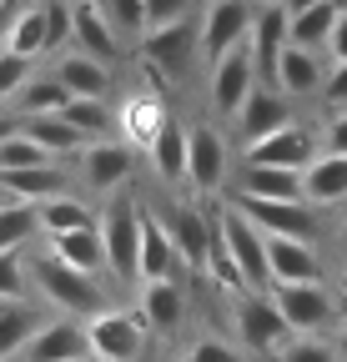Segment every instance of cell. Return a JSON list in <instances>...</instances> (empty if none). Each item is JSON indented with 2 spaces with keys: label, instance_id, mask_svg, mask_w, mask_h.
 <instances>
[{
  "label": "cell",
  "instance_id": "obj_1",
  "mask_svg": "<svg viewBox=\"0 0 347 362\" xmlns=\"http://www.w3.org/2000/svg\"><path fill=\"white\" fill-rule=\"evenodd\" d=\"M35 287L46 292V302H56L66 317H96L111 307L106 287H101V272H81L71 262H61L56 252L35 257Z\"/></svg>",
  "mask_w": 347,
  "mask_h": 362
},
{
  "label": "cell",
  "instance_id": "obj_2",
  "mask_svg": "<svg viewBox=\"0 0 347 362\" xmlns=\"http://www.w3.org/2000/svg\"><path fill=\"white\" fill-rule=\"evenodd\" d=\"M141 221L146 211L131 197H116L101 211V242H106V267L116 282H136L141 277Z\"/></svg>",
  "mask_w": 347,
  "mask_h": 362
},
{
  "label": "cell",
  "instance_id": "obj_3",
  "mask_svg": "<svg viewBox=\"0 0 347 362\" xmlns=\"http://www.w3.org/2000/svg\"><path fill=\"white\" fill-rule=\"evenodd\" d=\"M232 322H237V337H242L252 352H267V357L292 337L287 317H282V307L272 302L267 287H247V292L237 297V307H232Z\"/></svg>",
  "mask_w": 347,
  "mask_h": 362
},
{
  "label": "cell",
  "instance_id": "obj_4",
  "mask_svg": "<svg viewBox=\"0 0 347 362\" xmlns=\"http://www.w3.org/2000/svg\"><path fill=\"white\" fill-rule=\"evenodd\" d=\"M267 292L282 307L292 332H327V327L342 322L337 317V292H327L322 282H272Z\"/></svg>",
  "mask_w": 347,
  "mask_h": 362
},
{
  "label": "cell",
  "instance_id": "obj_5",
  "mask_svg": "<svg viewBox=\"0 0 347 362\" xmlns=\"http://www.w3.org/2000/svg\"><path fill=\"white\" fill-rule=\"evenodd\" d=\"M257 86H262V76H257V61H252V40H242L227 56L211 61V111L237 121V111L247 106V96Z\"/></svg>",
  "mask_w": 347,
  "mask_h": 362
},
{
  "label": "cell",
  "instance_id": "obj_6",
  "mask_svg": "<svg viewBox=\"0 0 347 362\" xmlns=\"http://www.w3.org/2000/svg\"><path fill=\"white\" fill-rule=\"evenodd\" d=\"M196 51H201V30L192 16L182 21H166V25H151L146 40H141V61L161 76H187L196 66Z\"/></svg>",
  "mask_w": 347,
  "mask_h": 362
},
{
  "label": "cell",
  "instance_id": "obj_7",
  "mask_svg": "<svg viewBox=\"0 0 347 362\" xmlns=\"http://www.w3.org/2000/svg\"><path fill=\"white\" fill-rule=\"evenodd\" d=\"M222 221V237H227V252L237 257L247 287H272V267H267V232L257 226L242 206H222L216 211Z\"/></svg>",
  "mask_w": 347,
  "mask_h": 362
},
{
  "label": "cell",
  "instance_id": "obj_8",
  "mask_svg": "<svg viewBox=\"0 0 347 362\" xmlns=\"http://www.w3.org/2000/svg\"><path fill=\"white\" fill-rule=\"evenodd\" d=\"M237 206L262 226L267 237H302V242H312L322 232V206H312V202H272V197L237 192Z\"/></svg>",
  "mask_w": 347,
  "mask_h": 362
},
{
  "label": "cell",
  "instance_id": "obj_9",
  "mask_svg": "<svg viewBox=\"0 0 347 362\" xmlns=\"http://www.w3.org/2000/svg\"><path fill=\"white\" fill-rule=\"evenodd\" d=\"M86 327H91V352L106 362H136L146 352V332H151L141 312H116V307L96 312Z\"/></svg>",
  "mask_w": 347,
  "mask_h": 362
},
{
  "label": "cell",
  "instance_id": "obj_10",
  "mask_svg": "<svg viewBox=\"0 0 347 362\" xmlns=\"http://www.w3.org/2000/svg\"><path fill=\"white\" fill-rule=\"evenodd\" d=\"M252 21H257V0H211L206 21H201V56H206V66L216 56H227L232 45H242L252 35Z\"/></svg>",
  "mask_w": 347,
  "mask_h": 362
},
{
  "label": "cell",
  "instance_id": "obj_11",
  "mask_svg": "<svg viewBox=\"0 0 347 362\" xmlns=\"http://www.w3.org/2000/svg\"><path fill=\"white\" fill-rule=\"evenodd\" d=\"M317 151H322L317 136H312L307 126L287 121L282 131L262 136V141H247V146H242V161H257V166H307Z\"/></svg>",
  "mask_w": 347,
  "mask_h": 362
},
{
  "label": "cell",
  "instance_id": "obj_12",
  "mask_svg": "<svg viewBox=\"0 0 347 362\" xmlns=\"http://www.w3.org/2000/svg\"><path fill=\"white\" fill-rule=\"evenodd\" d=\"M171 237H177V252L187 262L192 277H201V272L211 267V242H216V211H201V206H177L166 216Z\"/></svg>",
  "mask_w": 347,
  "mask_h": 362
},
{
  "label": "cell",
  "instance_id": "obj_13",
  "mask_svg": "<svg viewBox=\"0 0 347 362\" xmlns=\"http://www.w3.org/2000/svg\"><path fill=\"white\" fill-rule=\"evenodd\" d=\"M187 181L201 197H211L227 181V141H222V131H211V126H192L187 131Z\"/></svg>",
  "mask_w": 347,
  "mask_h": 362
},
{
  "label": "cell",
  "instance_id": "obj_14",
  "mask_svg": "<svg viewBox=\"0 0 347 362\" xmlns=\"http://www.w3.org/2000/svg\"><path fill=\"white\" fill-rule=\"evenodd\" d=\"M322 56H327V51H312V45L287 40V51H282V61H277V90H287L292 101H312V96H322L327 71H332Z\"/></svg>",
  "mask_w": 347,
  "mask_h": 362
},
{
  "label": "cell",
  "instance_id": "obj_15",
  "mask_svg": "<svg viewBox=\"0 0 347 362\" xmlns=\"http://www.w3.org/2000/svg\"><path fill=\"white\" fill-rule=\"evenodd\" d=\"M131 141H116V136H101V141L81 146V176L91 192H116L126 176H131Z\"/></svg>",
  "mask_w": 347,
  "mask_h": 362
},
{
  "label": "cell",
  "instance_id": "obj_16",
  "mask_svg": "<svg viewBox=\"0 0 347 362\" xmlns=\"http://www.w3.org/2000/svg\"><path fill=\"white\" fill-rule=\"evenodd\" d=\"M287 121H297L292 116V96L277 90V86H257L252 96H247V106L237 111V136H242V146H247V141H262V136L282 131Z\"/></svg>",
  "mask_w": 347,
  "mask_h": 362
},
{
  "label": "cell",
  "instance_id": "obj_17",
  "mask_svg": "<svg viewBox=\"0 0 347 362\" xmlns=\"http://www.w3.org/2000/svg\"><path fill=\"white\" fill-rule=\"evenodd\" d=\"M91 352V327L86 317H66V322H46L30 347H25V362H71V357H86Z\"/></svg>",
  "mask_w": 347,
  "mask_h": 362
},
{
  "label": "cell",
  "instance_id": "obj_18",
  "mask_svg": "<svg viewBox=\"0 0 347 362\" xmlns=\"http://www.w3.org/2000/svg\"><path fill=\"white\" fill-rule=\"evenodd\" d=\"M302 197L312 206H342L347 202V151H317L307 166H302Z\"/></svg>",
  "mask_w": 347,
  "mask_h": 362
},
{
  "label": "cell",
  "instance_id": "obj_19",
  "mask_svg": "<svg viewBox=\"0 0 347 362\" xmlns=\"http://www.w3.org/2000/svg\"><path fill=\"white\" fill-rule=\"evenodd\" d=\"M272 282H322V257L302 237H267Z\"/></svg>",
  "mask_w": 347,
  "mask_h": 362
},
{
  "label": "cell",
  "instance_id": "obj_20",
  "mask_svg": "<svg viewBox=\"0 0 347 362\" xmlns=\"http://www.w3.org/2000/svg\"><path fill=\"white\" fill-rule=\"evenodd\" d=\"M56 76L71 86V96H111V61L81 51V45H71V51L56 61Z\"/></svg>",
  "mask_w": 347,
  "mask_h": 362
},
{
  "label": "cell",
  "instance_id": "obj_21",
  "mask_svg": "<svg viewBox=\"0 0 347 362\" xmlns=\"http://www.w3.org/2000/svg\"><path fill=\"white\" fill-rule=\"evenodd\" d=\"M237 192L272 197V202H307V197H302V166H257V161H242Z\"/></svg>",
  "mask_w": 347,
  "mask_h": 362
},
{
  "label": "cell",
  "instance_id": "obj_22",
  "mask_svg": "<svg viewBox=\"0 0 347 362\" xmlns=\"http://www.w3.org/2000/svg\"><path fill=\"white\" fill-rule=\"evenodd\" d=\"M0 187L20 202H51V197L71 192V176L61 171V161H40V166H20V171H0Z\"/></svg>",
  "mask_w": 347,
  "mask_h": 362
},
{
  "label": "cell",
  "instance_id": "obj_23",
  "mask_svg": "<svg viewBox=\"0 0 347 362\" xmlns=\"http://www.w3.org/2000/svg\"><path fill=\"white\" fill-rule=\"evenodd\" d=\"M182 312H187V292L171 277H151L141 287V317H146L151 332H177L182 327Z\"/></svg>",
  "mask_w": 347,
  "mask_h": 362
},
{
  "label": "cell",
  "instance_id": "obj_24",
  "mask_svg": "<svg viewBox=\"0 0 347 362\" xmlns=\"http://www.w3.org/2000/svg\"><path fill=\"white\" fill-rule=\"evenodd\" d=\"M177 262H182V252H177V237H171V226H166L161 216L146 211V221H141V282H151V277H171V272H177Z\"/></svg>",
  "mask_w": 347,
  "mask_h": 362
},
{
  "label": "cell",
  "instance_id": "obj_25",
  "mask_svg": "<svg viewBox=\"0 0 347 362\" xmlns=\"http://www.w3.org/2000/svg\"><path fill=\"white\" fill-rule=\"evenodd\" d=\"M116 35L121 30L111 25V16L96 6V0H81V6H76V45H81V51H91L101 61H116L121 56V40Z\"/></svg>",
  "mask_w": 347,
  "mask_h": 362
},
{
  "label": "cell",
  "instance_id": "obj_26",
  "mask_svg": "<svg viewBox=\"0 0 347 362\" xmlns=\"http://www.w3.org/2000/svg\"><path fill=\"white\" fill-rule=\"evenodd\" d=\"M51 252L81 272H111L106 267V242H101V226H76V232H56Z\"/></svg>",
  "mask_w": 347,
  "mask_h": 362
},
{
  "label": "cell",
  "instance_id": "obj_27",
  "mask_svg": "<svg viewBox=\"0 0 347 362\" xmlns=\"http://www.w3.org/2000/svg\"><path fill=\"white\" fill-rule=\"evenodd\" d=\"M166 121H171V116H166V106H161L156 90H136V96L121 106V131H126V141H136V146H151L156 131H161Z\"/></svg>",
  "mask_w": 347,
  "mask_h": 362
},
{
  "label": "cell",
  "instance_id": "obj_28",
  "mask_svg": "<svg viewBox=\"0 0 347 362\" xmlns=\"http://www.w3.org/2000/svg\"><path fill=\"white\" fill-rule=\"evenodd\" d=\"M20 131L25 136H35L40 146H46L51 156H76L81 146H86V136L61 116V111H40V116H20Z\"/></svg>",
  "mask_w": 347,
  "mask_h": 362
},
{
  "label": "cell",
  "instance_id": "obj_29",
  "mask_svg": "<svg viewBox=\"0 0 347 362\" xmlns=\"http://www.w3.org/2000/svg\"><path fill=\"white\" fill-rule=\"evenodd\" d=\"M35 232H46L40 226V202H20V197L0 202V252H20Z\"/></svg>",
  "mask_w": 347,
  "mask_h": 362
},
{
  "label": "cell",
  "instance_id": "obj_30",
  "mask_svg": "<svg viewBox=\"0 0 347 362\" xmlns=\"http://www.w3.org/2000/svg\"><path fill=\"white\" fill-rule=\"evenodd\" d=\"M337 16H342V0H317V6L297 11L287 30H292V40H297V45H312V51H327V40H332V25H337Z\"/></svg>",
  "mask_w": 347,
  "mask_h": 362
},
{
  "label": "cell",
  "instance_id": "obj_31",
  "mask_svg": "<svg viewBox=\"0 0 347 362\" xmlns=\"http://www.w3.org/2000/svg\"><path fill=\"white\" fill-rule=\"evenodd\" d=\"M35 322H40V317H35V307L25 297L20 302H0V362L30 347V337L40 332Z\"/></svg>",
  "mask_w": 347,
  "mask_h": 362
},
{
  "label": "cell",
  "instance_id": "obj_32",
  "mask_svg": "<svg viewBox=\"0 0 347 362\" xmlns=\"http://www.w3.org/2000/svg\"><path fill=\"white\" fill-rule=\"evenodd\" d=\"M6 45L20 56H46L51 51V25H46V6H25L16 11L11 30H6Z\"/></svg>",
  "mask_w": 347,
  "mask_h": 362
},
{
  "label": "cell",
  "instance_id": "obj_33",
  "mask_svg": "<svg viewBox=\"0 0 347 362\" xmlns=\"http://www.w3.org/2000/svg\"><path fill=\"white\" fill-rule=\"evenodd\" d=\"M146 151H151V166L161 181H187V131L177 121H166Z\"/></svg>",
  "mask_w": 347,
  "mask_h": 362
},
{
  "label": "cell",
  "instance_id": "obj_34",
  "mask_svg": "<svg viewBox=\"0 0 347 362\" xmlns=\"http://www.w3.org/2000/svg\"><path fill=\"white\" fill-rule=\"evenodd\" d=\"M61 116L86 136V141H101V136H111V131L121 126V116H111L101 96H71V101L61 106Z\"/></svg>",
  "mask_w": 347,
  "mask_h": 362
},
{
  "label": "cell",
  "instance_id": "obj_35",
  "mask_svg": "<svg viewBox=\"0 0 347 362\" xmlns=\"http://www.w3.org/2000/svg\"><path fill=\"white\" fill-rule=\"evenodd\" d=\"M40 226L56 237V232H76V226H101V216L91 211V202L61 192V197H51V202H40Z\"/></svg>",
  "mask_w": 347,
  "mask_h": 362
},
{
  "label": "cell",
  "instance_id": "obj_36",
  "mask_svg": "<svg viewBox=\"0 0 347 362\" xmlns=\"http://www.w3.org/2000/svg\"><path fill=\"white\" fill-rule=\"evenodd\" d=\"M71 101V86L51 71V76H30L25 86H20V96H16V106H20V116H40V111H61Z\"/></svg>",
  "mask_w": 347,
  "mask_h": 362
},
{
  "label": "cell",
  "instance_id": "obj_37",
  "mask_svg": "<svg viewBox=\"0 0 347 362\" xmlns=\"http://www.w3.org/2000/svg\"><path fill=\"white\" fill-rule=\"evenodd\" d=\"M272 357H277V362H342V357H337V342L322 337V332H292Z\"/></svg>",
  "mask_w": 347,
  "mask_h": 362
},
{
  "label": "cell",
  "instance_id": "obj_38",
  "mask_svg": "<svg viewBox=\"0 0 347 362\" xmlns=\"http://www.w3.org/2000/svg\"><path fill=\"white\" fill-rule=\"evenodd\" d=\"M40 161H61V156H51V151L40 146L35 136H25V131H16V136L0 141V171H20V166H40Z\"/></svg>",
  "mask_w": 347,
  "mask_h": 362
},
{
  "label": "cell",
  "instance_id": "obj_39",
  "mask_svg": "<svg viewBox=\"0 0 347 362\" xmlns=\"http://www.w3.org/2000/svg\"><path fill=\"white\" fill-rule=\"evenodd\" d=\"M30 76H35V56H20L11 45H0V101H16Z\"/></svg>",
  "mask_w": 347,
  "mask_h": 362
},
{
  "label": "cell",
  "instance_id": "obj_40",
  "mask_svg": "<svg viewBox=\"0 0 347 362\" xmlns=\"http://www.w3.org/2000/svg\"><path fill=\"white\" fill-rule=\"evenodd\" d=\"M101 11L111 16V25L121 35H146L151 16H146V0H101Z\"/></svg>",
  "mask_w": 347,
  "mask_h": 362
},
{
  "label": "cell",
  "instance_id": "obj_41",
  "mask_svg": "<svg viewBox=\"0 0 347 362\" xmlns=\"http://www.w3.org/2000/svg\"><path fill=\"white\" fill-rule=\"evenodd\" d=\"M25 297V267L20 252H0V302H20Z\"/></svg>",
  "mask_w": 347,
  "mask_h": 362
},
{
  "label": "cell",
  "instance_id": "obj_42",
  "mask_svg": "<svg viewBox=\"0 0 347 362\" xmlns=\"http://www.w3.org/2000/svg\"><path fill=\"white\" fill-rule=\"evenodd\" d=\"M46 25H51V51L76 40V11L61 6V0H46Z\"/></svg>",
  "mask_w": 347,
  "mask_h": 362
},
{
  "label": "cell",
  "instance_id": "obj_43",
  "mask_svg": "<svg viewBox=\"0 0 347 362\" xmlns=\"http://www.w3.org/2000/svg\"><path fill=\"white\" fill-rule=\"evenodd\" d=\"M187 362H242V352L227 347V342H216V337H201V342L187 352Z\"/></svg>",
  "mask_w": 347,
  "mask_h": 362
},
{
  "label": "cell",
  "instance_id": "obj_44",
  "mask_svg": "<svg viewBox=\"0 0 347 362\" xmlns=\"http://www.w3.org/2000/svg\"><path fill=\"white\" fill-rule=\"evenodd\" d=\"M322 106H347V61H332L327 71V86H322Z\"/></svg>",
  "mask_w": 347,
  "mask_h": 362
},
{
  "label": "cell",
  "instance_id": "obj_45",
  "mask_svg": "<svg viewBox=\"0 0 347 362\" xmlns=\"http://www.w3.org/2000/svg\"><path fill=\"white\" fill-rule=\"evenodd\" d=\"M146 16H151V25L182 21V16H192V0H146ZM151 25H146V30H151Z\"/></svg>",
  "mask_w": 347,
  "mask_h": 362
},
{
  "label": "cell",
  "instance_id": "obj_46",
  "mask_svg": "<svg viewBox=\"0 0 347 362\" xmlns=\"http://www.w3.org/2000/svg\"><path fill=\"white\" fill-rule=\"evenodd\" d=\"M322 146L327 151H347V106H332V116L322 126Z\"/></svg>",
  "mask_w": 347,
  "mask_h": 362
},
{
  "label": "cell",
  "instance_id": "obj_47",
  "mask_svg": "<svg viewBox=\"0 0 347 362\" xmlns=\"http://www.w3.org/2000/svg\"><path fill=\"white\" fill-rule=\"evenodd\" d=\"M327 61H347V0H342V16L332 25V40H327Z\"/></svg>",
  "mask_w": 347,
  "mask_h": 362
},
{
  "label": "cell",
  "instance_id": "obj_48",
  "mask_svg": "<svg viewBox=\"0 0 347 362\" xmlns=\"http://www.w3.org/2000/svg\"><path fill=\"white\" fill-rule=\"evenodd\" d=\"M16 0H0V45H6V30H11V21H16Z\"/></svg>",
  "mask_w": 347,
  "mask_h": 362
},
{
  "label": "cell",
  "instance_id": "obj_49",
  "mask_svg": "<svg viewBox=\"0 0 347 362\" xmlns=\"http://www.w3.org/2000/svg\"><path fill=\"white\" fill-rule=\"evenodd\" d=\"M20 131V116H0V141H6V136H16Z\"/></svg>",
  "mask_w": 347,
  "mask_h": 362
},
{
  "label": "cell",
  "instance_id": "obj_50",
  "mask_svg": "<svg viewBox=\"0 0 347 362\" xmlns=\"http://www.w3.org/2000/svg\"><path fill=\"white\" fill-rule=\"evenodd\" d=\"M332 342H337V357L347 362V322H337V337H332Z\"/></svg>",
  "mask_w": 347,
  "mask_h": 362
},
{
  "label": "cell",
  "instance_id": "obj_51",
  "mask_svg": "<svg viewBox=\"0 0 347 362\" xmlns=\"http://www.w3.org/2000/svg\"><path fill=\"white\" fill-rule=\"evenodd\" d=\"M287 6V16H297V11H307V6H317V0H282Z\"/></svg>",
  "mask_w": 347,
  "mask_h": 362
},
{
  "label": "cell",
  "instance_id": "obj_52",
  "mask_svg": "<svg viewBox=\"0 0 347 362\" xmlns=\"http://www.w3.org/2000/svg\"><path fill=\"white\" fill-rule=\"evenodd\" d=\"M337 317L347 322V287H337Z\"/></svg>",
  "mask_w": 347,
  "mask_h": 362
},
{
  "label": "cell",
  "instance_id": "obj_53",
  "mask_svg": "<svg viewBox=\"0 0 347 362\" xmlns=\"http://www.w3.org/2000/svg\"><path fill=\"white\" fill-rule=\"evenodd\" d=\"M71 362H106V357H96V352H86V357H71Z\"/></svg>",
  "mask_w": 347,
  "mask_h": 362
},
{
  "label": "cell",
  "instance_id": "obj_54",
  "mask_svg": "<svg viewBox=\"0 0 347 362\" xmlns=\"http://www.w3.org/2000/svg\"><path fill=\"white\" fill-rule=\"evenodd\" d=\"M337 282H342V287H347V262H342V277H337Z\"/></svg>",
  "mask_w": 347,
  "mask_h": 362
},
{
  "label": "cell",
  "instance_id": "obj_55",
  "mask_svg": "<svg viewBox=\"0 0 347 362\" xmlns=\"http://www.w3.org/2000/svg\"><path fill=\"white\" fill-rule=\"evenodd\" d=\"M257 6H282V0H257Z\"/></svg>",
  "mask_w": 347,
  "mask_h": 362
},
{
  "label": "cell",
  "instance_id": "obj_56",
  "mask_svg": "<svg viewBox=\"0 0 347 362\" xmlns=\"http://www.w3.org/2000/svg\"><path fill=\"white\" fill-rule=\"evenodd\" d=\"M0 202H11V192H6V187H0Z\"/></svg>",
  "mask_w": 347,
  "mask_h": 362
},
{
  "label": "cell",
  "instance_id": "obj_57",
  "mask_svg": "<svg viewBox=\"0 0 347 362\" xmlns=\"http://www.w3.org/2000/svg\"><path fill=\"white\" fill-rule=\"evenodd\" d=\"M96 6H101V0H96Z\"/></svg>",
  "mask_w": 347,
  "mask_h": 362
}]
</instances>
